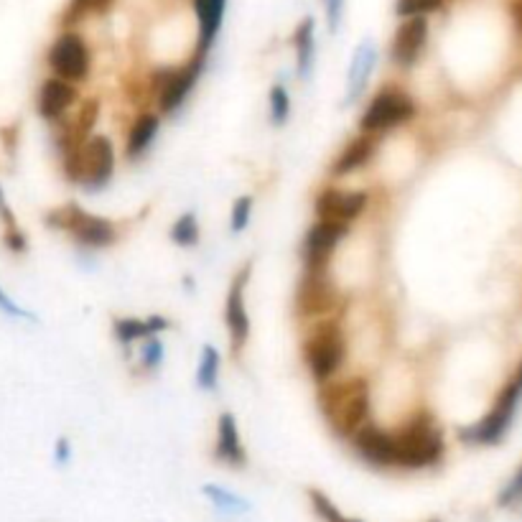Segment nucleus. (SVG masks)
<instances>
[{
	"mask_svg": "<svg viewBox=\"0 0 522 522\" xmlns=\"http://www.w3.org/2000/svg\"><path fill=\"white\" fill-rule=\"evenodd\" d=\"M319 410L340 438H352L369 420V382L362 378L321 382Z\"/></svg>",
	"mask_w": 522,
	"mask_h": 522,
	"instance_id": "f257e3e1",
	"label": "nucleus"
},
{
	"mask_svg": "<svg viewBox=\"0 0 522 522\" xmlns=\"http://www.w3.org/2000/svg\"><path fill=\"white\" fill-rule=\"evenodd\" d=\"M392 433V469L420 471L436 467L446 454L444 433L428 413L413 416Z\"/></svg>",
	"mask_w": 522,
	"mask_h": 522,
	"instance_id": "f03ea898",
	"label": "nucleus"
},
{
	"mask_svg": "<svg viewBox=\"0 0 522 522\" xmlns=\"http://www.w3.org/2000/svg\"><path fill=\"white\" fill-rule=\"evenodd\" d=\"M64 171L72 182L87 189H103L115 171V148L104 135H90L74 151L64 153Z\"/></svg>",
	"mask_w": 522,
	"mask_h": 522,
	"instance_id": "7ed1b4c3",
	"label": "nucleus"
},
{
	"mask_svg": "<svg viewBox=\"0 0 522 522\" xmlns=\"http://www.w3.org/2000/svg\"><path fill=\"white\" fill-rule=\"evenodd\" d=\"M347 357V341L337 321H321L319 327L303 340V359L311 372V378L321 385L331 379Z\"/></svg>",
	"mask_w": 522,
	"mask_h": 522,
	"instance_id": "20e7f679",
	"label": "nucleus"
},
{
	"mask_svg": "<svg viewBox=\"0 0 522 522\" xmlns=\"http://www.w3.org/2000/svg\"><path fill=\"white\" fill-rule=\"evenodd\" d=\"M46 224L64 230L87 248H110L118 240V232H115L113 222H107L104 217H94V214L84 212L77 204H66V207L49 212Z\"/></svg>",
	"mask_w": 522,
	"mask_h": 522,
	"instance_id": "39448f33",
	"label": "nucleus"
},
{
	"mask_svg": "<svg viewBox=\"0 0 522 522\" xmlns=\"http://www.w3.org/2000/svg\"><path fill=\"white\" fill-rule=\"evenodd\" d=\"M413 118H416V103L410 94H405L403 90H382L367 104L359 118V131L378 135Z\"/></svg>",
	"mask_w": 522,
	"mask_h": 522,
	"instance_id": "423d86ee",
	"label": "nucleus"
},
{
	"mask_svg": "<svg viewBox=\"0 0 522 522\" xmlns=\"http://www.w3.org/2000/svg\"><path fill=\"white\" fill-rule=\"evenodd\" d=\"M522 398V367L520 372L512 378V382L507 385V390L499 395V400L492 408V413L479 420L477 426H471L467 431H461V438L469 441V444H497L505 433H507L509 423H512V416H515V408L520 403Z\"/></svg>",
	"mask_w": 522,
	"mask_h": 522,
	"instance_id": "0eeeda50",
	"label": "nucleus"
},
{
	"mask_svg": "<svg viewBox=\"0 0 522 522\" xmlns=\"http://www.w3.org/2000/svg\"><path fill=\"white\" fill-rule=\"evenodd\" d=\"M49 66H52L54 77L66 79L72 84L84 82L90 74V49L84 39L74 31L62 34L49 49Z\"/></svg>",
	"mask_w": 522,
	"mask_h": 522,
	"instance_id": "6e6552de",
	"label": "nucleus"
},
{
	"mask_svg": "<svg viewBox=\"0 0 522 522\" xmlns=\"http://www.w3.org/2000/svg\"><path fill=\"white\" fill-rule=\"evenodd\" d=\"M296 306L303 316L316 319V316H327L334 306H337V288L331 283L329 268L313 271V268H303V275L299 281V291H296Z\"/></svg>",
	"mask_w": 522,
	"mask_h": 522,
	"instance_id": "1a4fd4ad",
	"label": "nucleus"
},
{
	"mask_svg": "<svg viewBox=\"0 0 522 522\" xmlns=\"http://www.w3.org/2000/svg\"><path fill=\"white\" fill-rule=\"evenodd\" d=\"M204 59H207V54H196L194 59L182 69L161 72V77L156 74V100L161 113H173L176 107H182L186 94L192 92L202 69H204Z\"/></svg>",
	"mask_w": 522,
	"mask_h": 522,
	"instance_id": "9d476101",
	"label": "nucleus"
},
{
	"mask_svg": "<svg viewBox=\"0 0 522 522\" xmlns=\"http://www.w3.org/2000/svg\"><path fill=\"white\" fill-rule=\"evenodd\" d=\"M252 265H245L240 273L235 275L232 286L227 291V300H224V324L230 331V344H232V354H240L250 337V316L245 309V288H248V278Z\"/></svg>",
	"mask_w": 522,
	"mask_h": 522,
	"instance_id": "9b49d317",
	"label": "nucleus"
},
{
	"mask_svg": "<svg viewBox=\"0 0 522 522\" xmlns=\"http://www.w3.org/2000/svg\"><path fill=\"white\" fill-rule=\"evenodd\" d=\"M367 209L365 192H347V189H324L316 196V220L321 222L352 224Z\"/></svg>",
	"mask_w": 522,
	"mask_h": 522,
	"instance_id": "f8f14e48",
	"label": "nucleus"
},
{
	"mask_svg": "<svg viewBox=\"0 0 522 522\" xmlns=\"http://www.w3.org/2000/svg\"><path fill=\"white\" fill-rule=\"evenodd\" d=\"M347 230L350 224L321 222V220L313 224L303 240V268H313V271L329 268L331 252L340 245L341 237L347 235Z\"/></svg>",
	"mask_w": 522,
	"mask_h": 522,
	"instance_id": "ddd939ff",
	"label": "nucleus"
},
{
	"mask_svg": "<svg viewBox=\"0 0 522 522\" xmlns=\"http://www.w3.org/2000/svg\"><path fill=\"white\" fill-rule=\"evenodd\" d=\"M352 446L357 457L367 461L375 469H392V433L378 428L367 420L362 428H357L352 436Z\"/></svg>",
	"mask_w": 522,
	"mask_h": 522,
	"instance_id": "4468645a",
	"label": "nucleus"
},
{
	"mask_svg": "<svg viewBox=\"0 0 522 522\" xmlns=\"http://www.w3.org/2000/svg\"><path fill=\"white\" fill-rule=\"evenodd\" d=\"M428 39V18L426 15H410L400 28L395 31L392 39V62L398 66H413L418 62V56L426 46Z\"/></svg>",
	"mask_w": 522,
	"mask_h": 522,
	"instance_id": "2eb2a0df",
	"label": "nucleus"
},
{
	"mask_svg": "<svg viewBox=\"0 0 522 522\" xmlns=\"http://www.w3.org/2000/svg\"><path fill=\"white\" fill-rule=\"evenodd\" d=\"M214 458L222 461L232 469H242L248 464L245 446L237 431V420L232 413H222L217 420V444H214Z\"/></svg>",
	"mask_w": 522,
	"mask_h": 522,
	"instance_id": "dca6fc26",
	"label": "nucleus"
},
{
	"mask_svg": "<svg viewBox=\"0 0 522 522\" xmlns=\"http://www.w3.org/2000/svg\"><path fill=\"white\" fill-rule=\"evenodd\" d=\"M77 97H79V92L72 82H66V79H59V77L46 79V82L41 84V92H39L41 118L62 120L64 118L66 110L77 103Z\"/></svg>",
	"mask_w": 522,
	"mask_h": 522,
	"instance_id": "f3484780",
	"label": "nucleus"
},
{
	"mask_svg": "<svg viewBox=\"0 0 522 522\" xmlns=\"http://www.w3.org/2000/svg\"><path fill=\"white\" fill-rule=\"evenodd\" d=\"M378 64V46L372 41H362L357 49H354L352 64H350V77H347V104H354L362 92H365L369 74Z\"/></svg>",
	"mask_w": 522,
	"mask_h": 522,
	"instance_id": "a211bd4d",
	"label": "nucleus"
},
{
	"mask_svg": "<svg viewBox=\"0 0 522 522\" xmlns=\"http://www.w3.org/2000/svg\"><path fill=\"white\" fill-rule=\"evenodd\" d=\"M375 148H378V141H375L372 133L357 135L352 143L347 145L340 156H337L334 166H331V173H334V176H347V173H352V171L362 169V166L369 163V158L375 156Z\"/></svg>",
	"mask_w": 522,
	"mask_h": 522,
	"instance_id": "6ab92c4d",
	"label": "nucleus"
},
{
	"mask_svg": "<svg viewBox=\"0 0 522 522\" xmlns=\"http://www.w3.org/2000/svg\"><path fill=\"white\" fill-rule=\"evenodd\" d=\"M227 0H194L196 18H199V31H202V44L199 54H207L209 46L217 39V31L222 26V15Z\"/></svg>",
	"mask_w": 522,
	"mask_h": 522,
	"instance_id": "aec40b11",
	"label": "nucleus"
},
{
	"mask_svg": "<svg viewBox=\"0 0 522 522\" xmlns=\"http://www.w3.org/2000/svg\"><path fill=\"white\" fill-rule=\"evenodd\" d=\"M293 46H296L299 74L303 79H309L313 72V54H316V24H313V18H306V21L296 28Z\"/></svg>",
	"mask_w": 522,
	"mask_h": 522,
	"instance_id": "412c9836",
	"label": "nucleus"
},
{
	"mask_svg": "<svg viewBox=\"0 0 522 522\" xmlns=\"http://www.w3.org/2000/svg\"><path fill=\"white\" fill-rule=\"evenodd\" d=\"M158 131H161V118L153 113H145L135 120V125L128 133V156L138 158L141 153H145V148L153 143Z\"/></svg>",
	"mask_w": 522,
	"mask_h": 522,
	"instance_id": "4be33fe9",
	"label": "nucleus"
},
{
	"mask_svg": "<svg viewBox=\"0 0 522 522\" xmlns=\"http://www.w3.org/2000/svg\"><path fill=\"white\" fill-rule=\"evenodd\" d=\"M202 495L207 497L209 502L214 505V509H220L224 515H245L250 512V502L245 497H240L232 489H227L222 484H204Z\"/></svg>",
	"mask_w": 522,
	"mask_h": 522,
	"instance_id": "5701e85b",
	"label": "nucleus"
},
{
	"mask_svg": "<svg viewBox=\"0 0 522 522\" xmlns=\"http://www.w3.org/2000/svg\"><path fill=\"white\" fill-rule=\"evenodd\" d=\"M309 505H311L313 515L321 522H365L359 520V517L344 515V512L334 505V499H331L327 492H321V489H309Z\"/></svg>",
	"mask_w": 522,
	"mask_h": 522,
	"instance_id": "b1692460",
	"label": "nucleus"
},
{
	"mask_svg": "<svg viewBox=\"0 0 522 522\" xmlns=\"http://www.w3.org/2000/svg\"><path fill=\"white\" fill-rule=\"evenodd\" d=\"M196 382L202 390H214L220 382V352L212 344H204V350H202L199 367H196Z\"/></svg>",
	"mask_w": 522,
	"mask_h": 522,
	"instance_id": "393cba45",
	"label": "nucleus"
},
{
	"mask_svg": "<svg viewBox=\"0 0 522 522\" xmlns=\"http://www.w3.org/2000/svg\"><path fill=\"white\" fill-rule=\"evenodd\" d=\"M171 240L182 248H192L199 240V222H196L194 214H183L179 217L173 227H171Z\"/></svg>",
	"mask_w": 522,
	"mask_h": 522,
	"instance_id": "a878e982",
	"label": "nucleus"
},
{
	"mask_svg": "<svg viewBox=\"0 0 522 522\" xmlns=\"http://www.w3.org/2000/svg\"><path fill=\"white\" fill-rule=\"evenodd\" d=\"M115 334H118V340L128 347L133 341L145 340V337H148V327H145L143 319H118V321H115Z\"/></svg>",
	"mask_w": 522,
	"mask_h": 522,
	"instance_id": "bb28decb",
	"label": "nucleus"
},
{
	"mask_svg": "<svg viewBox=\"0 0 522 522\" xmlns=\"http://www.w3.org/2000/svg\"><path fill=\"white\" fill-rule=\"evenodd\" d=\"M288 115H291L288 90L283 84H273V90H271V118H273V125H283Z\"/></svg>",
	"mask_w": 522,
	"mask_h": 522,
	"instance_id": "cd10ccee",
	"label": "nucleus"
},
{
	"mask_svg": "<svg viewBox=\"0 0 522 522\" xmlns=\"http://www.w3.org/2000/svg\"><path fill=\"white\" fill-rule=\"evenodd\" d=\"M441 8V0H398V15L410 18V15H428Z\"/></svg>",
	"mask_w": 522,
	"mask_h": 522,
	"instance_id": "c85d7f7f",
	"label": "nucleus"
},
{
	"mask_svg": "<svg viewBox=\"0 0 522 522\" xmlns=\"http://www.w3.org/2000/svg\"><path fill=\"white\" fill-rule=\"evenodd\" d=\"M252 214V199L250 196H240L232 204V232H242L250 222Z\"/></svg>",
	"mask_w": 522,
	"mask_h": 522,
	"instance_id": "c756f323",
	"label": "nucleus"
},
{
	"mask_svg": "<svg viewBox=\"0 0 522 522\" xmlns=\"http://www.w3.org/2000/svg\"><path fill=\"white\" fill-rule=\"evenodd\" d=\"M163 362V341L158 340L156 334L153 337H145L143 341V365L148 369H156L158 365Z\"/></svg>",
	"mask_w": 522,
	"mask_h": 522,
	"instance_id": "7c9ffc66",
	"label": "nucleus"
},
{
	"mask_svg": "<svg viewBox=\"0 0 522 522\" xmlns=\"http://www.w3.org/2000/svg\"><path fill=\"white\" fill-rule=\"evenodd\" d=\"M0 311L5 316H14V319H34V313H28L26 309H21L3 288H0Z\"/></svg>",
	"mask_w": 522,
	"mask_h": 522,
	"instance_id": "2f4dec72",
	"label": "nucleus"
},
{
	"mask_svg": "<svg viewBox=\"0 0 522 522\" xmlns=\"http://www.w3.org/2000/svg\"><path fill=\"white\" fill-rule=\"evenodd\" d=\"M522 499V469L517 471V477L507 484V489L499 495V505H512V502H517Z\"/></svg>",
	"mask_w": 522,
	"mask_h": 522,
	"instance_id": "473e14b6",
	"label": "nucleus"
},
{
	"mask_svg": "<svg viewBox=\"0 0 522 522\" xmlns=\"http://www.w3.org/2000/svg\"><path fill=\"white\" fill-rule=\"evenodd\" d=\"M327 5V21H329V31L334 34L340 28L341 21V11H344V0H324Z\"/></svg>",
	"mask_w": 522,
	"mask_h": 522,
	"instance_id": "72a5a7b5",
	"label": "nucleus"
},
{
	"mask_svg": "<svg viewBox=\"0 0 522 522\" xmlns=\"http://www.w3.org/2000/svg\"><path fill=\"white\" fill-rule=\"evenodd\" d=\"M5 245H8V250H14V252H26V237H24V232L21 230H15V227H11L8 232H5Z\"/></svg>",
	"mask_w": 522,
	"mask_h": 522,
	"instance_id": "f704fd0d",
	"label": "nucleus"
},
{
	"mask_svg": "<svg viewBox=\"0 0 522 522\" xmlns=\"http://www.w3.org/2000/svg\"><path fill=\"white\" fill-rule=\"evenodd\" d=\"M54 458H56V464H69V458H72V446H69V441L66 438H59L56 441V448H54Z\"/></svg>",
	"mask_w": 522,
	"mask_h": 522,
	"instance_id": "c9c22d12",
	"label": "nucleus"
},
{
	"mask_svg": "<svg viewBox=\"0 0 522 522\" xmlns=\"http://www.w3.org/2000/svg\"><path fill=\"white\" fill-rule=\"evenodd\" d=\"M145 327H148V337H153L158 331L169 329V321L163 316H151V319H145Z\"/></svg>",
	"mask_w": 522,
	"mask_h": 522,
	"instance_id": "e433bc0d",
	"label": "nucleus"
},
{
	"mask_svg": "<svg viewBox=\"0 0 522 522\" xmlns=\"http://www.w3.org/2000/svg\"><path fill=\"white\" fill-rule=\"evenodd\" d=\"M428 522H441V520H428Z\"/></svg>",
	"mask_w": 522,
	"mask_h": 522,
	"instance_id": "4c0bfd02",
	"label": "nucleus"
}]
</instances>
